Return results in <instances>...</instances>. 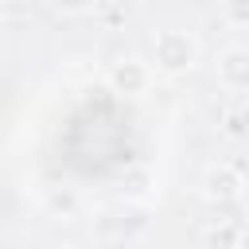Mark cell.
Instances as JSON below:
<instances>
[{
    "instance_id": "7a4b0ae2",
    "label": "cell",
    "mask_w": 249,
    "mask_h": 249,
    "mask_svg": "<svg viewBox=\"0 0 249 249\" xmlns=\"http://www.w3.org/2000/svg\"><path fill=\"white\" fill-rule=\"evenodd\" d=\"M148 86H152V70H148V62H140V58H117L113 66H109V89L113 93H121V97H140V93H148Z\"/></svg>"
},
{
    "instance_id": "ba28073f",
    "label": "cell",
    "mask_w": 249,
    "mask_h": 249,
    "mask_svg": "<svg viewBox=\"0 0 249 249\" xmlns=\"http://www.w3.org/2000/svg\"><path fill=\"white\" fill-rule=\"evenodd\" d=\"M51 4H54L62 16H82V12H89L97 0H51Z\"/></svg>"
},
{
    "instance_id": "52a82bcc",
    "label": "cell",
    "mask_w": 249,
    "mask_h": 249,
    "mask_svg": "<svg viewBox=\"0 0 249 249\" xmlns=\"http://www.w3.org/2000/svg\"><path fill=\"white\" fill-rule=\"evenodd\" d=\"M206 245H241V230H233V226H214V230H206Z\"/></svg>"
},
{
    "instance_id": "30bf717a",
    "label": "cell",
    "mask_w": 249,
    "mask_h": 249,
    "mask_svg": "<svg viewBox=\"0 0 249 249\" xmlns=\"http://www.w3.org/2000/svg\"><path fill=\"white\" fill-rule=\"evenodd\" d=\"M241 210H245V222H249V191L241 195Z\"/></svg>"
},
{
    "instance_id": "5b68a950",
    "label": "cell",
    "mask_w": 249,
    "mask_h": 249,
    "mask_svg": "<svg viewBox=\"0 0 249 249\" xmlns=\"http://www.w3.org/2000/svg\"><path fill=\"white\" fill-rule=\"evenodd\" d=\"M222 132L233 136V140H245V136H249V109H226Z\"/></svg>"
},
{
    "instance_id": "9c48e42d",
    "label": "cell",
    "mask_w": 249,
    "mask_h": 249,
    "mask_svg": "<svg viewBox=\"0 0 249 249\" xmlns=\"http://www.w3.org/2000/svg\"><path fill=\"white\" fill-rule=\"evenodd\" d=\"M51 210H54V214H58V210H62V214H74V195H70V191H54V195H51Z\"/></svg>"
},
{
    "instance_id": "3957f363",
    "label": "cell",
    "mask_w": 249,
    "mask_h": 249,
    "mask_svg": "<svg viewBox=\"0 0 249 249\" xmlns=\"http://www.w3.org/2000/svg\"><path fill=\"white\" fill-rule=\"evenodd\" d=\"M202 195L210 202H233V198L245 195V179H241V171L233 163H214L206 171V179H202Z\"/></svg>"
},
{
    "instance_id": "277c9868",
    "label": "cell",
    "mask_w": 249,
    "mask_h": 249,
    "mask_svg": "<svg viewBox=\"0 0 249 249\" xmlns=\"http://www.w3.org/2000/svg\"><path fill=\"white\" fill-rule=\"evenodd\" d=\"M218 82L233 93L249 89V47H226L218 54Z\"/></svg>"
},
{
    "instance_id": "8992f818",
    "label": "cell",
    "mask_w": 249,
    "mask_h": 249,
    "mask_svg": "<svg viewBox=\"0 0 249 249\" xmlns=\"http://www.w3.org/2000/svg\"><path fill=\"white\" fill-rule=\"evenodd\" d=\"M222 16L233 27H249V0H222Z\"/></svg>"
},
{
    "instance_id": "6da1fadb",
    "label": "cell",
    "mask_w": 249,
    "mask_h": 249,
    "mask_svg": "<svg viewBox=\"0 0 249 249\" xmlns=\"http://www.w3.org/2000/svg\"><path fill=\"white\" fill-rule=\"evenodd\" d=\"M152 62H156V70H163V74H187V70L198 62V43H195V35H191V31H175V27L160 31V35L152 39Z\"/></svg>"
}]
</instances>
